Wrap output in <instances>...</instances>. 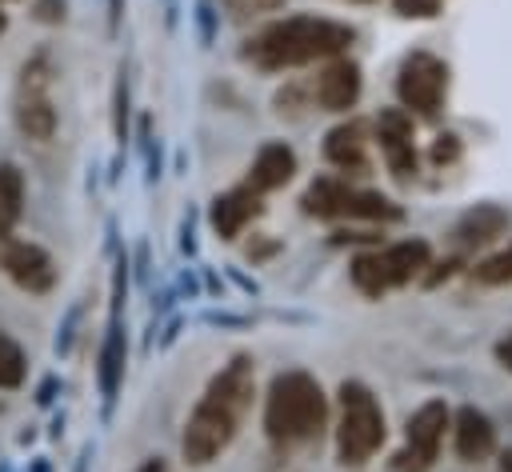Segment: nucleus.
<instances>
[{
    "label": "nucleus",
    "mask_w": 512,
    "mask_h": 472,
    "mask_svg": "<svg viewBox=\"0 0 512 472\" xmlns=\"http://www.w3.org/2000/svg\"><path fill=\"white\" fill-rule=\"evenodd\" d=\"M252 396H256V368L248 356H232L204 388L200 404L192 408L188 424H184V436H180V452L188 464L204 468L212 464L240 432V420L244 412L252 408Z\"/></svg>",
    "instance_id": "obj_1"
},
{
    "label": "nucleus",
    "mask_w": 512,
    "mask_h": 472,
    "mask_svg": "<svg viewBox=\"0 0 512 472\" xmlns=\"http://www.w3.org/2000/svg\"><path fill=\"white\" fill-rule=\"evenodd\" d=\"M348 44H352L348 24H336V20H324V16H288V20H276V24L260 28L248 40L244 56L264 72H284V68H300V64H312V60L340 56Z\"/></svg>",
    "instance_id": "obj_2"
},
{
    "label": "nucleus",
    "mask_w": 512,
    "mask_h": 472,
    "mask_svg": "<svg viewBox=\"0 0 512 472\" xmlns=\"http://www.w3.org/2000/svg\"><path fill=\"white\" fill-rule=\"evenodd\" d=\"M328 400L308 372H280L264 400V432L272 444L292 448L324 428Z\"/></svg>",
    "instance_id": "obj_3"
},
{
    "label": "nucleus",
    "mask_w": 512,
    "mask_h": 472,
    "mask_svg": "<svg viewBox=\"0 0 512 472\" xmlns=\"http://www.w3.org/2000/svg\"><path fill=\"white\" fill-rule=\"evenodd\" d=\"M384 444V412L376 396L360 380L340 384V428H336V456L348 468H360Z\"/></svg>",
    "instance_id": "obj_4"
},
{
    "label": "nucleus",
    "mask_w": 512,
    "mask_h": 472,
    "mask_svg": "<svg viewBox=\"0 0 512 472\" xmlns=\"http://www.w3.org/2000/svg\"><path fill=\"white\" fill-rule=\"evenodd\" d=\"M428 244L424 240H400V244H388V248H372V252H360L352 260V284L364 292V296H384L392 288H404L412 276H420L428 268Z\"/></svg>",
    "instance_id": "obj_5"
},
{
    "label": "nucleus",
    "mask_w": 512,
    "mask_h": 472,
    "mask_svg": "<svg viewBox=\"0 0 512 472\" xmlns=\"http://www.w3.org/2000/svg\"><path fill=\"white\" fill-rule=\"evenodd\" d=\"M300 204L308 216H320V220H396L400 216V208L388 196L368 192V188H352L336 176L312 180Z\"/></svg>",
    "instance_id": "obj_6"
},
{
    "label": "nucleus",
    "mask_w": 512,
    "mask_h": 472,
    "mask_svg": "<svg viewBox=\"0 0 512 472\" xmlns=\"http://www.w3.org/2000/svg\"><path fill=\"white\" fill-rule=\"evenodd\" d=\"M48 84H52V64L44 52H36L32 60H24L20 88H16V128L28 140H52L56 132V108H52Z\"/></svg>",
    "instance_id": "obj_7"
},
{
    "label": "nucleus",
    "mask_w": 512,
    "mask_h": 472,
    "mask_svg": "<svg viewBox=\"0 0 512 472\" xmlns=\"http://www.w3.org/2000/svg\"><path fill=\"white\" fill-rule=\"evenodd\" d=\"M396 92H400V104H404L408 116L416 112V116L432 120L444 104V92H448V64L436 60L432 52L404 56L400 76H396Z\"/></svg>",
    "instance_id": "obj_8"
},
{
    "label": "nucleus",
    "mask_w": 512,
    "mask_h": 472,
    "mask_svg": "<svg viewBox=\"0 0 512 472\" xmlns=\"http://www.w3.org/2000/svg\"><path fill=\"white\" fill-rule=\"evenodd\" d=\"M448 428V404L444 400H424L404 428V448L392 460V472H428L436 464L440 440Z\"/></svg>",
    "instance_id": "obj_9"
},
{
    "label": "nucleus",
    "mask_w": 512,
    "mask_h": 472,
    "mask_svg": "<svg viewBox=\"0 0 512 472\" xmlns=\"http://www.w3.org/2000/svg\"><path fill=\"white\" fill-rule=\"evenodd\" d=\"M0 268L8 272V280L32 296H44L56 284V264L40 244L28 240H4L0 244Z\"/></svg>",
    "instance_id": "obj_10"
},
{
    "label": "nucleus",
    "mask_w": 512,
    "mask_h": 472,
    "mask_svg": "<svg viewBox=\"0 0 512 472\" xmlns=\"http://www.w3.org/2000/svg\"><path fill=\"white\" fill-rule=\"evenodd\" d=\"M120 304H124V264H120L116 284H112V320H108V332H104V344H100V368H96L104 404L116 400V388H120V380H124V356H128L124 324H120Z\"/></svg>",
    "instance_id": "obj_11"
},
{
    "label": "nucleus",
    "mask_w": 512,
    "mask_h": 472,
    "mask_svg": "<svg viewBox=\"0 0 512 472\" xmlns=\"http://www.w3.org/2000/svg\"><path fill=\"white\" fill-rule=\"evenodd\" d=\"M376 140H380V152L388 160V168L408 180L416 176V144H412V116L404 108H384L380 120H376Z\"/></svg>",
    "instance_id": "obj_12"
},
{
    "label": "nucleus",
    "mask_w": 512,
    "mask_h": 472,
    "mask_svg": "<svg viewBox=\"0 0 512 472\" xmlns=\"http://www.w3.org/2000/svg\"><path fill=\"white\" fill-rule=\"evenodd\" d=\"M312 96L324 112H348L360 100V68L352 60H332L312 84Z\"/></svg>",
    "instance_id": "obj_13"
},
{
    "label": "nucleus",
    "mask_w": 512,
    "mask_h": 472,
    "mask_svg": "<svg viewBox=\"0 0 512 472\" xmlns=\"http://www.w3.org/2000/svg\"><path fill=\"white\" fill-rule=\"evenodd\" d=\"M256 216H260V192H252L248 184L216 196L212 200V212H208V220H212V228H216L220 240H236Z\"/></svg>",
    "instance_id": "obj_14"
},
{
    "label": "nucleus",
    "mask_w": 512,
    "mask_h": 472,
    "mask_svg": "<svg viewBox=\"0 0 512 472\" xmlns=\"http://www.w3.org/2000/svg\"><path fill=\"white\" fill-rule=\"evenodd\" d=\"M292 172H296V152H292L288 144L272 140V144H264V148L256 152V160H252V168H248V188H252V192L284 188V184L292 180Z\"/></svg>",
    "instance_id": "obj_15"
},
{
    "label": "nucleus",
    "mask_w": 512,
    "mask_h": 472,
    "mask_svg": "<svg viewBox=\"0 0 512 472\" xmlns=\"http://www.w3.org/2000/svg\"><path fill=\"white\" fill-rule=\"evenodd\" d=\"M324 156L328 164H336L340 172H364L368 168V140H364V124L348 120L340 128L328 132L324 140Z\"/></svg>",
    "instance_id": "obj_16"
},
{
    "label": "nucleus",
    "mask_w": 512,
    "mask_h": 472,
    "mask_svg": "<svg viewBox=\"0 0 512 472\" xmlns=\"http://www.w3.org/2000/svg\"><path fill=\"white\" fill-rule=\"evenodd\" d=\"M456 452L460 460H484L496 448V428L480 408H460L456 412Z\"/></svg>",
    "instance_id": "obj_17"
},
{
    "label": "nucleus",
    "mask_w": 512,
    "mask_h": 472,
    "mask_svg": "<svg viewBox=\"0 0 512 472\" xmlns=\"http://www.w3.org/2000/svg\"><path fill=\"white\" fill-rule=\"evenodd\" d=\"M20 212H24V176L16 164H0V244L12 240Z\"/></svg>",
    "instance_id": "obj_18"
},
{
    "label": "nucleus",
    "mask_w": 512,
    "mask_h": 472,
    "mask_svg": "<svg viewBox=\"0 0 512 472\" xmlns=\"http://www.w3.org/2000/svg\"><path fill=\"white\" fill-rule=\"evenodd\" d=\"M504 224H508V216H504V212H496V208H480V212L464 216V224L456 228V236H460V240L480 244V240H492V236H496Z\"/></svg>",
    "instance_id": "obj_19"
},
{
    "label": "nucleus",
    "mask_w": 512,
    "mask_h": 472,
    "mask_svg": "<svg viewBox=\"0 0 512 472\" xmlns=\"http://www.w3.org/2000/svg\"><path fill=\"white\" fill-rule=\"evenodd\" d=\"M24 372H28V360H24V348L0 332V388H20L24 384Z\"/></svg>",
    "instance_id": "obj_20"
},
{
    "label": "nucleus",
    "mask_w": 512,
    "mask_h": 472,
    "mask_svg": "<svg viewBox=\"0 0 512 472\" xmlns=\"http://www.w3.org/2000/svg\"><path fill=\"white\" fill-rule=\"evenodd\" d=\"M472 276H476V284H512V244H508L504 252L480 260V264L472 268Z\"/></svg>",
    "instance_id": "obj_21"
},
{
    "label": "nucleus",
    "mask_w": 512,
    "mask_h": 472,
    "mask_svg": "<svg viewBox=\"0 0 512 472\" xmlns=\"http://www.w3.org/2000/svg\"><path fill=\"white\" fill-rule=\"evenodd\" d=\"M392 4H396L400 16H416V20H428L444 8V0H392Z\"/></svg>",
    "instance_id": "obj_22"
},
{
    "label": "nucleus",
    "mask_w": 512,
    "mask_h": 472,
    "mask_svg": "<svg viewBox=\"0 0 512 472\" xmlns=\"http://www.w3.org/2000/svg\"><path fill=\"white\" fill-rule=\"evenodd\" d=\"M460 156V144H456V136L448 132V136H436V144H432V160L436 164H448V160H456Z\"/></svg>",
    "instance_id": "obj_23"
},
{
    "label": "nucleus",
    "mask_w": 512,
    "mask_h": 472,
    "mask_svg": "<svg viewBox=\"0 0 512 472\" xmlns=\"http://www.w3.org/2000/svg\"><path fill=\"white\" fill-rule=\"evenodd\" d=\"M36 20H44V24H56V20H64V0H36Z\"/></svg>",
    "instance_id": "obj_24"
},
{
    "label": "nucleus",
    "mask_w": 512,
    "mask_h": 472,
    "mask_svg": "<svg viewBox=\"0 0 512 472\" xmlns=\"http://www.w3.org/2000/svg\"><path fill=\"white\" fill-rule=\"evenodd\" d=\"M120 12H124V0H108V28L116 32V24H120Z\"/></svg>",
    "instance_id": "obj_25"
},
{
    "label": "nucleus",
    "mask_w": 512,
    "mask_h": 472,
    "mask_svg": "<svg viewBox=\"0 0 512 472\" xmlns=\"http://www.w3.org/2000/svg\"><path fill=\"white\" fill-rule=\"evenodd\" d=\"M264 4H280V0H240V8H264Z\"/></svg>",
    "instance_id": "obj_26"
},
{
    "label": "nucleus",
    "mask_w": 512,
    "mask_h": 472,
    "mask_svg": "<svg viewBox=\"0 0 512 472\" xmlns=\"http://www.w3.org/2000/svg\"><path fill=\"white\" fill-rule=\"evenodd\" d=\"M140 472H168V468H164V464H160V460H148V464H144V468H140Z\"/></svg>",
    "instance_id": "obj_27"
},
{
    "label": "nucleus",
    "mask_w": 512,
    "mask_h": 472,
    "mask_svg": "<svg viewBox=\"0 0 512 472\" xmlns=\"http://www.w3.org/2000/svg\"><path fill=\"white\" fill-rule=\"evenodd\" d=\"M4 28H8V16H4V12H0V36H4Z\"/></svg>",
    "instance_id": "obj_28"
},
{
    "label": "nucleus",
    "mask_w": 512,
    "mask_h": 472,
    "mask_svg": "<svg viewBox=\"0 0 512 472\" xmlns=\"http://www.w3.org/2000/svg\"><path fill=\"white\" fill-rule=\"evenodd\" d=\"M76 472H88V468H84V460H80V464H76Z\"/></svg>",
    "instance_id": "obj_29"
},
{
    "label": "nucleus",
    "mask_w": 512,
    "mask_h": 472,
    "mask_svg": "<svg viewBox=\"0 0 512 472\" xmlns=\"http://www.w3.org/2000/svg\"><path fill=\"white\" fill-rule=\"evenodd\" d=\"M352 4H372V0H352Z\"/></svg>",
    "instance_id": "obj_30"
},
{
    "label": "nucleus",
    "mask_w": 512,
    "mask_h": 472,
    "mask_svg": "<svg viewBox=\"0 0 512 472\" xmlns=\"http://www.w3.org/2000/svg\"><path fill=\"white\" fill-rule=\"evenodd\" d=\"M504 472H512V464H504Z\"/></svg>",
    "instance_id": "obj_31"
},
{
    "label": "nucleus",
    "mask_w": 512,
    "mask_h": 472,
    "mask_svg": "<svg viewBox=\"0 0 512 472\" xmlns=\"http://www.w3.org/2000/svg\"><path fill=\"white\" fill-rule=\"evenodd\" d=\"M0 4H4V0H0Z\"/></svg>",
    "instance_id": "obj_32"
}]
</instances>
